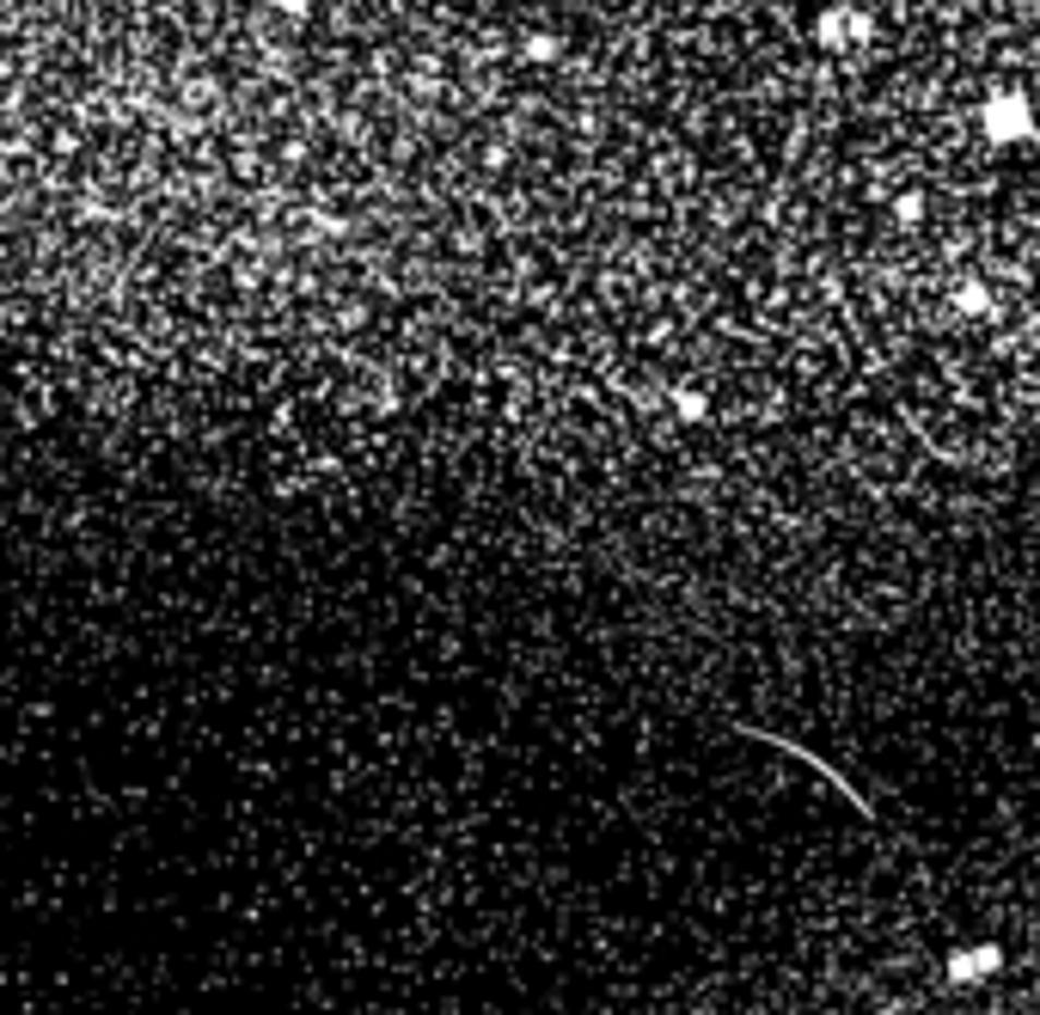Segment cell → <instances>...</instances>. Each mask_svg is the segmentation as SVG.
Instances as JSON below:
<instances>
[{"mask_svg": "<svg viewBox=\"0 0 1040 1015\" xmlns=\"http://www.w3.org/2000/svg\"><path fill=\"white\" fill-rule=\"evenodd\" d=\"M1035 98L1023 93V86H997V93H985V105H979V135L992 141V147H1016V141L1035 135Z\"/></svg>", "mask_w": 1040, "mask_h": 1015, "instance_id": "1", "label": "cell"}, {"mask_svg": "<svg viewBox=\"0 0 1040 1015\" xmlns=\"http://www.w3.org/2000/svg\"><path fill=\"white\" fill-rule=\"evenodd\" d=\"M997 967H1004V948H997V942H979V948H955V954H948V967H943V984H948V991H961V984L992 979Z\"/></svg>", "mask_w": 1040, "mask_h": 1015, "instance_id": "2", "label": "cell"}, {"mask_svg": "<svg viewBox=\"0 0 1040 1015\" xmlns=\"http://www.w3.org/2000/svg\"><path fill=\"white\" fill-rule=\"evenodd\" d=\"M814 44H821V49H845V44H851V32H845V7H821V13H814Z\"/></svg>", "mask_w": 1040, "mask_h": 1015, "instance_id": "3", "label": "cell"}, {"mask_svg": "<svg viewBox=\"0 0 1040 1015\" xmlns=\"http://www.w3.org/2000/svg\"><path fill=\"white\" fill-rule=\"evenodd\" d=\"M955 307H961L967 319H985V312H992V288H985V282H973V276H967L961 288H955Z\"/></svg>", "mask_w": 1040, "mask_h": 1015, "instance_id": "4", "label": "cell"}, {"mask_svg": "<svg viewBox=\"0 0 1040 1015\" xmlns=\"http://www.w3.org/2000/svg\"><path fill=\"white\" fill-rule=\"evenodd\" d=\"M673 416H680V422H704V416H710V404H704V392L680 385V392H673Z\"/></svg>", "mask_w": 1040, "mask_h": 1015, "instance_id": "5", "label": "cell"}, {"mask_svg": "<svg viewBox=\"0 0 1040 1015\" xmlns=\"http://www.w3.org/2000/svg\"><path fill=\"white\" fill-rule=\"evenodd\" d=\"M845 32H851V44H870V32H875V19L863 13V7H845Z\"/></svg>", "mask_w": 1040, "mask_h": 1015, "instance_id": "6", "label": "cell"}, {"mask_svg": "<svg viewBox=\"0 0 1040 1015\" xmlns=\"http://www.w3.org/2000/svg\"><path fill=\"white\" fill-rule=\"evenodd\" d=\"M894 215H900L906 227H912V220H924V196H900V202H894Z\"/></svg>", "mask_w": 1040, "mask_h": 1015, "instance_id": "7", "label": "cell"}, {"mask_svg": "<svg viewBox=\"0 0 1040 1015\" xmlns=\"http://www.w3.org/2000/svg\"><path fill=\"white\" fill-rule=\"evenodd\" d=\"M270 7H276L282 19H307L312 7H319V0H270Z\"/></svg>", "mask_w": 1040, "mask_h": 1015, "instance_id": "8", "label": "cell"}, {"mask_svg": "<svg viewBox=\"0 0 1040 1015\" xmlns=\"http://www.w3.org/2000/svg\"><path fill=\"white\" fill-rule=\"evenodd\" d=\"M558 56V37H533L527 44V62H551Z\"/></svg>", "mask_w": 1040, "mask_h": 1015, "instance_id": "9", "label": "cell"}, {"mask_svg": "<svg viewBox=\"0 0 1040 1015\" xmlns=\"http://www.w3.org/2000/svg\"><path fill=\"white\" fill-rule=\"evenodd\" d=\"M1028 141H1035V159H1040V129H1035V135H1028Z\"/></svg>", "mask_w": 1040, "mask_h": 1015, "instance_id": "10", "label": "cell"}]
</instances>
